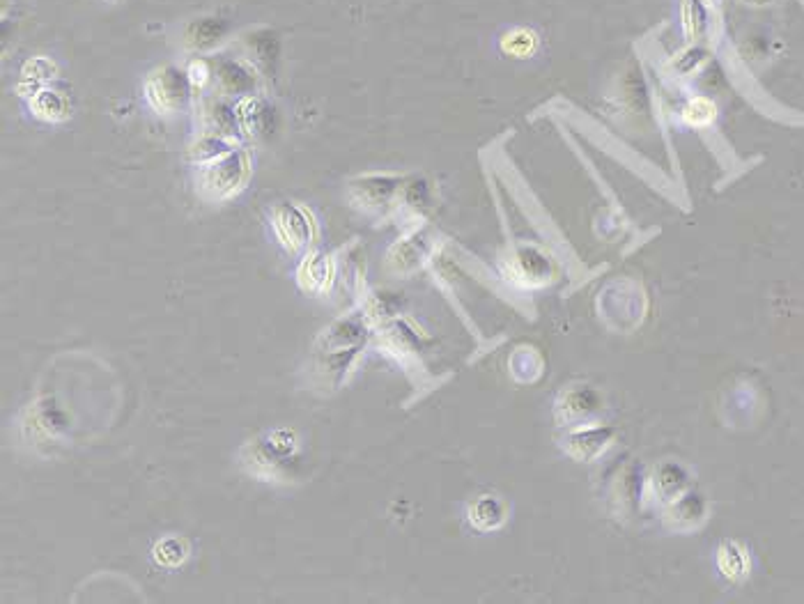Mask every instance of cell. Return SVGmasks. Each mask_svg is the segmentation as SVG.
Listing matches in <instances>:
<instances>
[{"mask_svg":"<svg viewBox=\"0 0 804 604\" xmlns=\"http://www.w3.org/2000/svg\"><path fill=\"white\" fill-rule=\"evenodd\" d=\"M191 90L193 85L187 72H182L175 65H166L152 72L143 85L145 102L159 115H175L184 111L191 102Z\"/></svg>","mask_w":804,"mask_h":604,"instance_id":"cell-2","label":"cell"},{"mask_svg":"<svg viewBox=\"0 0 804 604\" xmlns=\"http://www.w3.org/2000/svg\"><path fill=\"white\" fill-rule=\"evenodd\" d=\"M720 568L724 575L731 579L745 577L749 570V559H747L745 549L738 545H726L720 554Z\"/></svg>","mask_w":804,"mask_h":604,"instance_id":"cell-14","label":"cell"},{"mask_svg":"<svg viewBox=\"0 0 804 604\" xmlns=\"http://www.w3.org/2000/svg\"><path fill=\"white\" fill-rule=\"evenodd\" d=\"M104 3H118V0H104Z\"/></svg>","mask_w":804,"mask_h":604,"instance_id":"cell-17","label":"cell"},{"mask_svg":"<svg viewBox=\"0 0 804 604\" xmlns=\"http://www.w3.org/2000/svg\"><path fill=\"white\" fill-rule=\"evenodd\" d=\"M272 230L278 244L290 253H299L318 237L311 212L297 203H281L272 209Z\"/></svg>","mask_w":804,"mask_h":604,"instance_id":"cell-3","label":"cell"},{"mask_svg":"<svg viewBox=\"0 0 804 604\" xmlns=\"http://www.w3.org/2000/svg\"><path fill=\"white\" fill-rule=\"evenodd\" d=\"M219 83L226 92H233V95L246 97L253 95L255 88V74L253 65L246 63V60H226L219 67Z\"/></svg>","mask_w":804,"mask_h":604,"instance_id":"cell-9","label":"cell"},{"mask_svg":"<svg viewBox=\"0 0 804 604\" xmlns=\"http://www.w3.org/2000/svg\"><path fill=\"white\" fill-rule=\"evenodd\" d=\"M683 118H685L687 125L703 127V125H708V122H713L715 106L710 104L708 99H703V97L701 99H692V102L685 106Z\"/></svg>","mask_w":804,"mask_h":604,"instance_id":"cell-15","label":"cell"},{"mask_svg":"<svg viewBox=\"0 0 804 604\" xmlns=\"http://www.w3.org/2000/svg\"><path fill=\"white\" fill-rule=\"evenodd\" d=\"M58 67L51 58L46 56H35L30 58L26 65L21 67V81L17 85V90L21 92V97H33L35 92H40L46 88V83L56 79Z\"/></svg>","mask_w":804,"mask_h":604,"instance_id":"cell-8","label":"cell"},{"mask_svg":"<svg viewBox=\"0 0 804 604\" xmlns=\"http://www.w3.org/2000/svg\"><path fill=\"white\" fill-rule=\"evenodd\" d=\"M536 35L531 33L527 28H517L513 33H508L504 40H501V49L508 56H515V58H527L529 53L536 51Z\"/></svg>","mask_w":804,"mask_h":604,"instance_id":"cell-13","label":"cell"},{"mask_svg":"<svg viewBox=\"0 0 804 604\" xmlns=\"http://www.w3.org/2000/svg\"><path fill=\"white\" fill-rule=\"evenodd\" d=\"M239 131L249 138H260L272 125V108L258 95L239 97L235 104Z\"/></svg>","mask_w":804,"mask_h":604,"instance_id":"cell-5","label":"cell"},{"mask_svg":"<svg viewBox=\"0 0 804 604\" xmlns=\"http://www.w3.org/2000/svg\"><path fill=\"white\" fill-rule=\"evenodd\" d=\"M334 274H336L334 260H331L329 255L315 251V253H308L304 262L299 265L297 281L304 292L322 294L331 288V283H334Z\"/></svg>","mask_w":804,"mask_h":604,"instance_id":"cell-4","label":"cell"},{"mask_svg":"<svg viewBox=\"0 0 804 604\" xmlns=\"http://www.w3.org/2000/svg\"><path fill=\"white\" fill-rule=\"evenodd\" d=\"M28 108H30V113H33V118L42 120V122H51V125H56V122H65L69 118V111H72L67 95L49 88V85L42 88L40 92H35V95L28 99Z\"/></svg>","mask_w":804,"mask_h":604,"instance_id":"cell-7","label":"cell"},{"mask_svg":"<svg viewBox=\"0 0 804 604\" xmlns=\"http://www.w3.org/2000/svg\"><path fill=\"white\" fill-rule=\"evenodd\" d=\"M230 150H235L233 138L205 134L196 145L191 147V159H193V164L203 166V164H210V161H214V159L223 157V154H228Z\"/></svg>","mask_w":804,"mask_h":604,"instance_id":"cell-11","label":"cell"},{"mask_svg":"<svg viewBox=\"0 0 804 604\" xmlns=\"http://www.w3.org/2000/svg\"><path fill=\"white\" fill-rule=\"evenodd\" d=\"M187 76L193 88H205L207 81L212 79V69L210 65L205 63V60H193V63L187 67Z\"/></svg>","mask_w":804,"mask_h":604,"instance_id":"cell-16","label":"cell"},{"mask_svg":"<svg viewBox=\"0 0 804 604\" xmlns=\"http://www.w3.org/2000/svg\"><path fill=\"white\" fill-rule=\"evenodd\" d=\"M152 556H154V561L161 565V568H180V565L187 561V556H189V545L184 538L170 536V538L159 540L157 545H154Z\"/></svg>","mask_w":804,"mask_h":604,"instance_id":"cell-12","label":"cell"},{"mask_svg":"<svg viewBox=\"0 0 804 604\" xmlns=\"http://www.w3.org/2000/svg\"><path fill=\"white\" fill-rule=\"evenodd\" d=\"M228 21L216 17L193 19L184 28V46L191 51H212L219 46L228 35Z\"/></svg>","mask_w":804,"mask_h":604,"instance_id":"cell-6","label":"cell"},{"mask_svg":"<svg viewBox=\"0 0 804 604\" xmlns=\"http://www.w3.org/2000/svg\"><path fill=\"white\" fill-rule=\"evenodd\" d=\"M253 164L251 154L244 147L230 150L223 157L198 166L196 189L200 196L210 203H226V200L239 196L251 180Z\"/></svg>","mask_w":804,"mask_h":604,"instance_id":"cell-1","label":"cell"},{"mask_svg":"<svg viewBox=\"0 0 804 604\" xmlns=\"http://www.w3.org/2000/svg\"><path fill=\"white\" fill-rule=\"evenodd\" d=\"M469 522L478 531H494L506 522V506L499 497H478L469 506Z\"/></svg>","mask_w":804,"mask_h":604,"instance_id":"cell-10","label":"cell"}]
</instances>
